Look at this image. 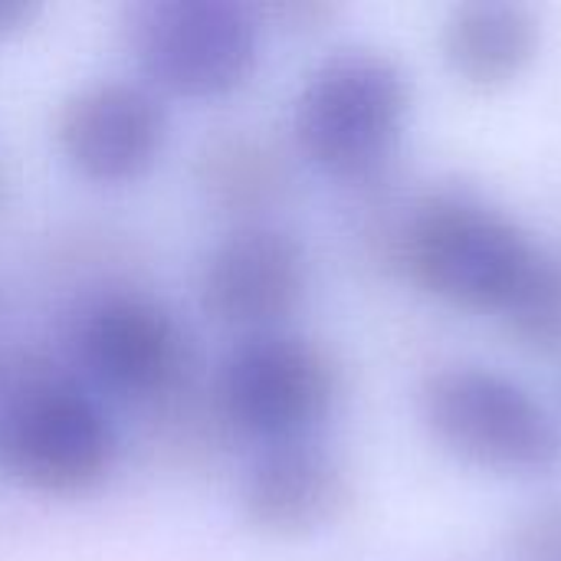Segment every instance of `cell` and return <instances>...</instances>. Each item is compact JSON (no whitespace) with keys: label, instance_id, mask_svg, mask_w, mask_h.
Wrapping results in <instances>:
<instances>
[{"label":"cell","instance_id":"cell-1","mask_svg":"<svg viewBox=\"0 0 561 561\" xmlns=\"http://www.w3.org/2000/svg\"><path fill=\"white\" fill-rule=\"evenodd\" d=\"M122 434L108 401L36 342L0 348V463L26 493L76 500L118 467Z\"/></svg>","mask_w":561,"mask_h":561},{"label":"cell","instance_id":"cell-2","mask_svg":"<svg viewBox=\"0 0 561 561\" xmlns=\"http://www.w3.org/2000/svg\"><path fill=\"white\" fill-rule=\"evenodd\" d=\"M371 240L414 286L473 312H503L542 250L503 210L460 191L411 201Z\"/></svg>","mask_w":561,"mask_h":561},{"label":"cell","instance_id":"cell-3","mask_svg":"<svg viewBox=\"0 0 561 561\" xmlns=\"http://www.w3.org/2000/svg\"><path fill=\"white\" fill-rule=\"evenodd\" d=\"M411 112L408 72L378 49L352 46L322 59L293 102V145L319 174L375 184L398 154Z\"/></svg>","mask_w":561,"mask_h":561},{"label":"cell","instance_id":"cell-4","mask_svg":"<svg viewBox=\"0 0 561 561\" xmlns=\"http://www.w3.org/2000/svg\"><path fill=\"white\" fill-rule=\"evenodd\" d=\"M266 23L240 0H141L125 7L122 39L164 102H224L240 95L263 59Z\"/></svg>","mask_w":561,"mask_h":561},{"label":"cell","instance_id":"cell-5","mask_svg":"<svg viewBox=\"0 0 561 561\" xmlns=\"http://www.w3.org/2000/svg\"><path fill=\"white\" fill-rule=\"evenodd\" d=\"M69 365L102 398L151 411L197 381L194 342L148 289L105 286L69 325Z\"/></svg>","mask_w":561,"mask_h":561},{"label":"cell","instance_id":"cell-6","mask_svg":"<svg viewBox=\"0 0 561 561\" xmlns=\"http://www.w3.org/2000/svg\"><path fill=\"white\" fill-rule=\"evenodd\" d=\"M210 394L233 440L260 447L312 440L342 394L335 358L296 332L237 339L220 358Z\"/></svg>","mask_w":561,"mask_h":561},{"label":"cell","instance_id":"cell-7","mask_svg":"<svg viewBox=\"0 0 561 561\" xmlns=\"http://www.w3.org/2000/svg\"><path fill=\"white\" fill-rule=\"evenodd\" d=\"M421 414L454 457L490 473H546L561 454L546 408L493 368L450 365L434 371L421 388Z\"/></svg>","mask_w":561,"mask_h":561},{"label":"cell","instance_id":"cell-8","mask_svg":"<svg viewBox=\"0 0 561 561\" xmlns=\"http://www.w3.org/2000/svg\"><path fill=\"white\" fill-rule=\"evenodd\" d=\"M62 164L92 187H131L168 154L171 108L141 79H92L72 89L53 118Z\"/></svg>","mask_w":561,"mask_h":561},{"label":"cell","instance_id":"cell-9","mask_svg":"<svg viewBox=\"0 0 561 561\" xmlns=\"http://www.w3.org/2000/svg\"><path fill=\"white\" fill-rule=\"evenodd\" d=\"M306 243L273 224H233L220 233L197 270V306L220 329L243 335L279 332L306 302Z\"/></svg>","mask_w":561,"mask_h":561},{"label":"cell","instance_id":"cell-10","mask_svg":"<svg viewBox=\"0 0 561 561\" xmlns=\"http://www.w3.org/2000/svg\"><path fill=\"white\" fill-rule=\"evenodd\" d=\"M355 503L352 470L316 440L260 447L240 480V516L266 539H309Z\"/></svg>","mask_w":561,"mask_h":561},{"label":"cell","instance_id":"cell-11","mask_svg":"<svg viewBox=\"0 0 561 561\" xmlns=\"http://www.w3.org/2000/svg\"><path fill=\"white\" fill-rule=\"evenodd\" d=\"M542 26L523 3L477 0L450 10L440 30V49L450 72L480 92L513 85L539 56Z\"/></svg>","mask_w":561,"mask_h":561},{"label":"cell","instance_id":"cell-12","mask_svg":"<svg viewBox=\"0 0 561 561\" xmlns=\"http://www.w3.org/2000/svg\"><path fill=\"white\" fill-rule=\"evenodd\" d=\"M201 197L233 224L270 220L293 184L289 154L253 128H224L204 138L194 154Z\"/></svg>","mask_w":561,"mask_h":561},{"label":"cell","instance_id":"cell-13","mask_svg":"<svg viewBox=\"0 0 561 561\" xmlns=\"http://www.w3.org/2000/svg\"><path fill=\"white\" fill-rule=\"evenodd\" d=\"M506 332L529 352L561 348V250H539L529 276L500 312Z\"/></svg>","mask_w":561,"mask_h":561},{"label":"cell","instance_id":"cell-14","mask_svg":"<svg viewBox=\"0 0 561 561\" xmlns=\"http://www.w3.org/2000/svg\"><path fill=\"white\" fill-rule=\"evenodd\" d=\"M516 561H561V503L533 510L513 539Z\"/></svg>","mask_w":561,"mask_h":561},{"label":"cell","instance_id":"cell-15","mask_svg":"<svg viewBox=\"0 0 561 561\" xmlns=\"http://www.w3.org/2000/svg\"><path fill=\"white\" fill-rule=\"evenodd\" d=\"M263 23L276 20L279 26L286 30H319L325 20L335 16V3H325V0H279V3H266V7H256Z\"/></svg>","mask_w":561,"mask_h":561},{"label":"cell","instance_id":"cell-16","mask_svg":"<svg viewBox=\"0 0 561 561\" xmlns=\"http://www.w3.org/2000/svg\"><path fill=\"white\" fill-rule=\"evenodd\" d=\"M39 13L43 7L36 0H0V39L23 33Z\"/></svg>","mask_w":561,"mask_h":561}]
</instances>
